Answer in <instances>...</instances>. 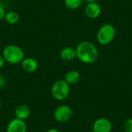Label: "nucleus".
Listing matches in <instances>:
<instances>
[{"label":"nucleus","instance_id":"f257e3e1","mask_svg":"<svg viewBox=\"0 0 132 132\" xmlns=\"http://www.w3.org/2000/svg\"><path fill=\"white\" fill-rule=\"evenodd\" d=\"M76 50L77 57L84 63L91 64L95 63L99 56V52L96 46L89 41L80 43Z\"/></svg>","mask_w":132,"mask_h":132},{"label":"nucleus","instance_id":"f03ea898","mask_svg":"<svg viewBox=\"0 0 132 132\" xmlns=\"http://www.w3.org/2000/svg\"><path fill=\"white\" fill-rule=\"evenodd\" d=\"M2 55L6 63L12 65L21 63L22 60L25 58L23 50L20 46L14 44L7 45L3 49Z\"/></svg>","mask_w":132,"mask_h":132},{"label":"nucleus","instance_id":"7ed1b4c3","mask_svg":"<svg viewBox=\"0 0 132 132\" xmlns=\"http://www.w3.org/2000/svg\"><path fill=\"white\" fill-rule=\"evenodd\" d=\"M116 29L111 24H104L98 30L97 34V39L100 44L107 46L110 44L115 37Z\"/></svg>","mask_w":132,"mask_h":132},{"label":"nucleus","instance_id":"20e7f679","mask_svg":"<svg viewBox=\"0 0 132 132\" xmlns=\"http://www.w3.org/2000/svg\"><path fill=\"white\" fill-rule=\"evenodd\" d=\"M70 92V85L64 80H58L52 86L51 93L54 99L63 101L68 97Z\"/></svg>","mask_w":132,"mask_h":132},{"label":"nucleus","instance_id":"39448f33","mask_svg":"<svg viewBox=\"0 0 132 132\" xmlns=\"http://www.w3.org/2000/svg\"><path fill=\"white\" fill-rule=\"evenodd\" d=\"M73 115V111L70 107L66 104L57 107L54 111L53 116L56 121L60 123H65L70 120Z\"/></svg>","mask_w":132,"mask_h":132},{"label":"nucleus","instance_id":"423d86ee","mask_svg":"<svg viewBox=\"0 0 132 132\" xmlns=\"http://www.w3.org/2000/svg\"><path fill=\"white\" fill-rule=\"evenodd\" d=\"M112 123L106 118H101L97 119L93 125V131L94 132H111L112 131Z\"/></svg>","mask_w":132,"mask_h":132},{"label":"nucleus","instance_id":"0eeeda50","mask_svg":"<svg viewBox=\"0 0 132 132\" xmlns=\"http://www.w3.org/2000/svg\"><path fill=\"white\" fill-rule=\"evenodd\" d=\"M27 131V125L25 121L14 118L12 119L7 127H6V132H26Z\"/></svg>","mask_w":132,"mask_h":132},{"label":"nucleus","instance_id":"6e6552de","mask_svg":"<svg viewBox=\"0 0 132 132\" xmlns=\"http://www.w3.org/2000/svg\"><path fill=\"white\" fill-rule=\"evenodd\" d=\"M85 13L90 19H97L101 13V7L97 2H88L85 7Z\"/></svg>","mask_w":132,"mask_h":132},{"label":"nucleus","instance_id":"1a4fd4ad","mask_svg":"<svg viewBox=\"0 0 132 132\" xmlns=\"http://www.w3.org/2000/svg\"><path fill=\"white\" fill-rule=\"evenodd\" d=\"M21 67L22 70L27 73H34L39 67L37 60L32 57H26L21 62Z\"/></svg>","mask_w":132,"mask_h":132},{"label":"nucleus","instance_id":"9d476101","mask_svg":"<svg viewBox=\"0 0 132 132\" xmlns=\"http://www.w3.org/2000/svg\"><path fill=\"white\" fill-rule=\"evenodd\" d=\"M31 114V110L27 105H19L15 110V118L25 121L29 118Z\"/></svg>","mask_w":132,"mask_h":132},{"label":"nucleus","instance_id":"9b49d317","mask_svg":"<svg viewBox=\"0 0 132 132\" xmlns=\"http://www.w3.org/2000/svg\"><path fill=\"white\" fill-rule=\"evenodd\" d=\"M60 56L63 61L70 62L77 57L76 50L72 47H65L60 51Z\"/></svg>","mask_w":132,"mask_h":132},{"label":"nucleus","instance_id":"f8f14e48","mask_svg":"<svg viewBox=\"0 0 132 132\" xmlns=\"http://www.w3.org/2000/svg\"><path fill=\"white\" fill-rule=\"evenodd\" d=\"M80 73L77 70H71L66 73L64 80L70 86L77 84L80 81Z\"/></svg>","mask_w":132,"mask_h":132},{"label":"nucleus","instance_id":"ddd939ff","mask_svg":"<svg viewBox=\"0 0 132 132\" xmlns=\"http://www.w3.org/2000/svg\"><path fill=\"white\" fill-rule=\"evenodd\" d=\"M4 19L9 24L14 25V24H15V23H17L19 22V15L16 12H15V11H9V12H7L5 13Z\"/></svg>","mask_w":132,"mask_h":132},{"label":"nucleus","instance_id":"4468645a","mask_svg":"<svg viewBox=\"0 0 132 132\" xmlns=\"http://www.w3.org/2000/svg\"><path fill=\"white\" fill-rule=\"evenodd\" d=\"M84 0H64V4L69 9H77L80 7Z\"/></svg>","mask_w":132,"mask_h":132},{"label":"nucleus","instance_id":"2eb2a0df","mask_svg":"<svg viewBox=\"0 0 132 132\" xmlns=\"http://www.w3.org/2000/svg\"><path fill=\"white\" fill-rule=\"evenodd\" d=\"M124 128L125 132H132V118L128 119L124 125Z\"/></svg>","mask_w":132,"mask_h":132},{"label":"nucleus","instance_id":"dca6fc26","mask_svg":"<svg viewBox=\"0 0 132 132\" xmlns=\"http://www.w3.org/2000/svg\"><path fill=\"white\" fill-rule=\"evenodd\" d=\"M5 9L3 8V6H2L0 5V21L3 20L4 18H5Z\"/></svg>","mask_w":132,"mask_h":132},{"label":"nucleus","instance_id":"f3484780","mask_svg":"<svg viewBox=\"0 0 132 132\" xmlns=\"http://www.w3.org/2000/svg\"><path fill=\"white\" fill-rule=\"evenodd\" d=\"M6 84V80L5 79L4 77L0 75V88H2Z\"/></svg>","mask_w":132,"mask_h":132},{"label":"nucleus","instance_id":"a211bd4d","mask_svg":"<svg viewBox=\"0 0 132 132\" xmlns=\"http://www.w3.org/2000/svg\"><path fill=\"white\" fill-rule=\"evenodd\" d=\"M5 63V60L4 57L2 56V55H0V69L4 67Z\"/></svg>","mask_w":132,"mask_h":132},{"label":"nucleus","instance_id":"6ab92c4d","mask_svg":"<svg viewBox=\"0 0 132 132\" xmlns=\"http://www.w3.org/2000/svg\"><path fill=\"white\" fill-rule=\"evenodd\" d=\"M46 132H60L58 129H56V128H50L49 129L48 131H46Z\"/></svg>","mask_w":132,"mask_h":132},{"label":"nucleus","instance_id":"aec40b11","mask_svg":"<svg viewBox=\"0 0 132 132\" xmlns=\"http://www.w3.org/2000/svg\"><path fill=\"white\" fill-rule=\"evenodd\" d=\"M84 1H85V2H87L88 3V2H97L98 0H84Z\"/></svg>","mask_w":132,"mask_h":132},{"label":"nucleus","instance_id":"412c9836","mask_svg":"<svg viewBox=\"0 0 132 132\" xmlns=\"http://www.w3.org/2000/svg\"><path fill=\"white\" fill-rule=\"evenodd\" d=\"M1 108H2V102L0 101V110H1Z\"/></svg>","mask_w":132,"mask_h":132},{"label":"nucleus","instance_id":"4be33fe9","mask_svg":"<svg viewBox=\"0 0 132 132\" xmlns=\"http://www.w3.org/2000/svg\"><path fill=\"white\" fill-rule=\"evenodd\" d=\"M91 132H94V131H91Z\"/></svg>","mask_w":132,"mask_h":132}]
</instances>
